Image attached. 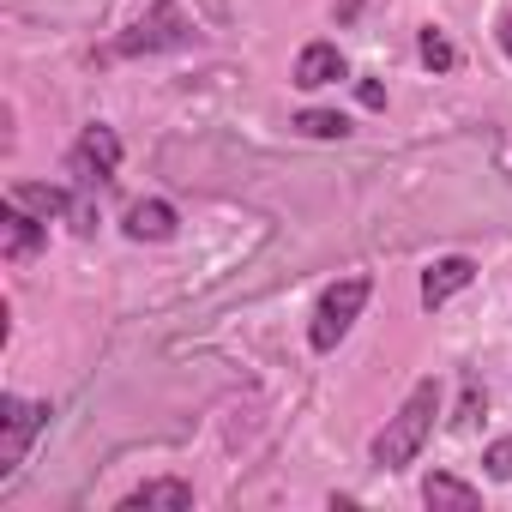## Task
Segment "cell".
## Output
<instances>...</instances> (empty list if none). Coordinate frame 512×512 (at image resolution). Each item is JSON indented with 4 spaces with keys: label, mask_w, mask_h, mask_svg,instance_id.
<instances>
[{
    "label": "cell",
    "mask_w": 512,
    "mask_h": 512,
    "mask_svg": "<svg viewBox=\"0 0 512 512\" xmlns=\"http://www.w3.org/2000/svg\"><path fill=\"white\" fill-rule=\"evenodd\" d=\"M296 127H302L308 139H344V133H350V121H344V115H332V109H308Z\"/></svg>",
    "instance_id": "obj_14"
},
{
    "label": "cell",
    "mask_w": 512,
    "mask_h": 512,
    "mask_svg": "<svg viewBox=\"0 0 512 512\" xmlns=\"http://www.w3.org/2000/svg\"><path fill=\"white\" fill-rule=\"evenodd\" d=\"M482 464H488V476H494V482H512V434H506V440H494V446L482 452Z\"/></svg>",
    "instance_id": "obj_15"
},
{
    "label": "cell",
    "mask_w": 512,
    "mask_h": 512,
    "mask_svg": "<svg viewBox=\"0 0 512 512\" xmlns=\"http://www.w3.org/2000/svg\"><path fill=\"white\" fill-rule=\"evenodd\" d=\"M121 512H193V488L175 482V476H157V482L133 488V494L121 500Z\"/></svg>",
    "instance_id": "obj_9"
},
{
    "label": "cell",
    "mask_w": 512,
    "mask_h": 512,
    "mask_svg": "<svg viewBox=\"0 0 512 512\" xmlns=\"http://www.w3.org/2000/svg\"><path fill=\"white\" fill-rule=\"evenodd\" d=\"M476 404H482V392H476V380H464V404H458V416H452V422H458V428H470V422H476Z\"/></svg>",
    "instance_id": "obj_16"
},
{
    "label": "cell",
    "mask_w": 512,
    "mask_h": 512,
    "mask_svg": "<svg viewBox=\"0 0 512 512\" xmlns=\"http://www.w3.org/2000/svg\"><path fill=\"white\" fill-rule=\"evenodd\" d=\"M350 67H344V55H338V43H308L302 55H296V85L302 91H326V85H338Z\"/></svg>",
    "instance_id": "obj_8"
},
{
    "label": "cell",
    "mask_w": 512,
    "mask_h": 512,
    "mask_svg": "<svg viewBox=\"0 0 512 512\" xmlns=\"http://www.w3.org/2000/svg\"><path fill=\"white\" fill-rule=\"evenodd\" d=\"M368 296H374V284H368V278H344V284H332V290L320 296V308H314L308 344H314V350H338V338L356 326V314L368 308Z\"/></svg>",
    "instance_id": "obj_2"
},
{
    "label": "cell",
    "mask_w": 512,
    "mask_h": 512,
    "mask_svg": "<svg viewBox=\"0 0 512 512\" xmlns=\"http://www.w3.org/2000/svg\"><path fill=\"white\" fill-rule=\"evenodd\" d=\"M0 229H7V260H31V253L49 241V223L37 211L13 205V199H7V211H0Z\"/></svg>",
    "instance_id": "obj_7"
},
{
    "label": "cell",
    "mask_w": 512,
    "mask_h": 512,
    "mask_svg": "<svg viewBox=\"0 0 512 512\" xmlns=\"http://www.w3.org/2000/svg\"><path fill=\"white\" fill-rule=\"evenodd\" d=\"M416 49H422V61H428L434 73H452V67H458V49H452V43H446V37L434 31V25H422V37H416Z\"/></svg>",
    "instance_id": "obj_13"
},
{
    "label": "cell",
    "mask_w": 512,
    "mask_h": 512,
    "mask_svg": "<svg viewBox=\"0 0 512 512\" xmlns=\"http://www.w3.org/2000/svg\"><path fill=\"white\" fill-rule=\"evenodd\" d=\"M434 416H440V386L422 380V386L398 404V416L374 434V464H380V470H404V464L422 452V440L434 434Z\"/></svg>",
    "instance_id": "obj_1"
},
{
    "label": "cell",
    "mask_w": 512,
    "mask_h": 512,
    "mask_svg": "<svg viewBox=\"0 0 512 512\" xmlns=\"http://www.w3.org/2000/svg\"><path fill=\"white\" fill-rule=\"evenodd\" d=\"M115 169H121V139H115V127L91 121L73 145V175L79 181H115Z\"/></svg>",
    "instance_id": "obj_4"
},
{
    "label": "cell",
    "mask_w": 512,
    "mask_h": 512,
    "mask_svg": "<svg viewBox=\"0 0 512 512\" xmlns=\"http://www.w3.org/2000/svg\"><path fill=\"white\" fill-rule=\"evenodd\" d=\"M422 500L440 512V506H452V512H476L482 506V494L470 488V482H458V476H446V470H434L428 482H422Z\"/></svg>",
    "instance_id": "obj_12"
},
{
    "label": "cell",
    "mask_w": 512,
    "mask_h": 512,
    "mask_svg": "<svg viewBox=\"0 0 512 512\" xmlns=\"http://www.w3.org/2000/svg\"><path fill=\"white\" fill-rule=\"evenodd\" d=\"M43 428H49V404L19 398V392L0 398V476H13V470L25 464V452H31V440H37Z\"/></svg>",
    "instance_id": "obj_3"
},
{
    "label": "cell",
    "mask_w": 512,
    "mask_h": 512,
    "mask_svg": "<svg viewBox=\"0 0 512 512\" xmlns=\"http://www.w3.org/2000/svg\"><path fill=\"white\" fill-rule=\"evenodd\" d=\"M470 278H476V266L464 260V253H446V260H434V266L422 272V308H446L458 290H470Z\"/></svg>",
    "instance_id": "obj_5"
},
{
    "label": "cell",
    "mask_w": 512,
    "mask_h": 512,
    "mask_svg": "<svg viewBox=\"0 0 512 512\" xmlns=\"http://www.w3.org/2000/svg\"><path fill=\"white\" fill-rule=\"evenodd\" d=\"M187 37H193V25H187L175 7H157V13H151V31L133 25V37H121L115 49H121V55H139V49H175V43H187Z\"/></svg>",
    "instance_id": "obj_6"
},
{
    "label": "cell",
    "mask_w": 512,
    "mask_h": 512,
    "mask_svg": "<svg viewBox=\"0 0 512 512\" xmlns=\"http://www.w3.org/2000/svg\"><path fill=\"white\" fill-rule=\"evenodd\" d=\"M127 235L133 241H169L175 235V205L169 199H139L127 211Z\"/></svg>",
    "instance_id": "obj_10"
},
{
    "label": "cell",
    "mask_w": 512,
    "mask_h": 512,
    "mask_svg": "<svg viewBox=\"0 0 512 512\" xmlns=\"http://www.w3.org/2000/svg\"><path fill=\"white\" fill-rule=\"evenodd\" d=\"M7 199H13V205H25V211H37L43 223H49V217H67V211H79L67 187H43V181H19Z\"/></svg>",
    "instance_id": "obj_11"
},
{
    "label": "cell",
    "mask_w": 512,
    "mask_h": 512,
    "mask_svg": "<svg viewBox=\"0 0 512 512\" xmlns=\"http://www.w3.org/2000/svg\"><path fill=\"white\" fill-rule=\"evenodd\" d=\"M500 49H506V61H512V13L500 19Z\"/></svg>",
    "instance_id": "obj_17"
}]
</instances>
